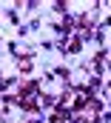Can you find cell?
Returning <instances> with one entry per match:
<instances>
[{
  "instance_id": "obj_1",
  "label": "cell",
  "mask_w": 111,
  "mask_h": 123,
  "mask_svg": "<svg viewBox=\"0 0 111 123\" xmlns=\"http://www.w3.org/2000/svg\"><path fill=\"white\" fill-rule=\"evenodd\" d=\"M80 49V37H74V40H68V46H66V52H77Z\"/></svg>"
}]
</instances>
